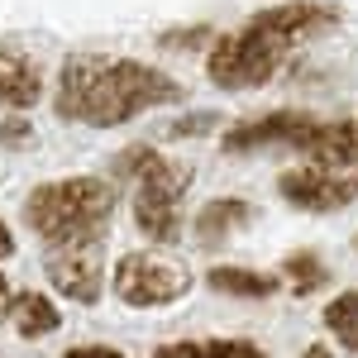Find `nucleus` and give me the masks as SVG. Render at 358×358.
Listing matches in <instances>:
<instances>
[{"mask_svg": "<svg viewBox=\"0 0 358 358\" xmlns=\"http://www.w3.org/2000/svg\"><path fill=\"white\" fill-rule=\"evenodd\" d=\"M187 91L163 67L138 62V57H106V53H72L57 72L53 86V115L67 124L115 129L138 115L177 106Z\"/></svg>", "mask_w": 358, "mask_h": 358, "instance_id": "nucleus-1", "label": "nucleus"}, {"mask_svg": "<svg viewBox=\"0 0 358 358\" xmlns=\"http://www.w3.org/2000/svg\"><path fill=\"white\" fill-rule=\"evenodd\" d=\"M339 24V10L320 0H282L258 10L234 34H215L206 53V77L220 91H258L282 72V62L310 43L315 34H330Z\"/></svg>", "mask_w": 358, "mask_h": 358, "instance_id": "nucleus-2", "label": "nucleus"}, {"mask_svg": "<svg viewBox=\"0 0 358 358\" xmlns=\"http://www.w3.org/2000/svg\"><path fill=\"white\" fill-rule=\"evenodd\" d=\"M115 215V182L106 177H57L38 182L24 196V224L43 239V248L106 239Z\"/></svg>", "mask_w": 358, "mask_h": 358, "instance_id": "nucleus-3", "label": "nucleus"}, {"mask_svg": "<svg viewBox=\"0 0 358 358\" xmlns=\"http://www.w3.org/2000/svg\"><path fill=\"white\" fill-rule=\"evenodd\" d=\"M115 177L134 182V224L153 244H177L182 234V201L192 187V163H177L153 143H129L115 153Z\"/></svg>", "mask_w": 358, "mask_h": 358, "instance_id": "nucleus-4", "label": "nucleus"}, {"mask_svg": "<svg viewBox=\"0 0 358 358\" xmlns=\"http://www.w3.org/2000/svg\"><path fill=\"white\" fill-rule=\"evenodd\" d=\"M115 296L134 310H153V306H172L192 292V273L187 263L167 258V253H153V248H134L115 263Z\"/></svg>", "mask_w": 358, "mask_h": 358, "instance_id": "nucleus-5", "label": "nucleus"}, {"mask_svg": "<svg viewBox=\"0 0 358 358\" xmlns=\"http://www.w3.org/2000/svg\"><path fill=\"white\" fill-rule=\"evenodd\" d=\"M277 196L287 206L306 210V215H334V210H344V206L358 201V177L320 167V163H301L277 177Z\"/></svg>", "mask_w": 358, "mask_h": 358, "instance_id": "nucleus-6", "label": "nucleus"}, {"mask_svg": "<svg viewBox=\"0 0 358 358\" xmlns=\"http://www.w3.org/2000/svg\"><path fill=\"white\" fill-rule=\"evenodd\" d=\"M48 282L67 301L77 306H96L101 287H106V239H77V244H57L43 258Z\"/></svg>", "mask_w": 358, "mask_h": 358, "instance_id": "nucleus-7", "label": "nucleus"}, {"mask_svg": "<svg viewBox=\"0 0 358 358\" xmlns=\"http://www.w3.org/2000/svg\"><path fill=\"white\" fill-rule=\"evenodd\" d=\"M315 115L306 110H273L263 115V120H239V124H229L220 134V148L229 158H239V153H258V148H296L301 153L310 134H315Z\"/></svg>", "mask_w": 358, "mask_h": 358, "instance_id": "nucleus-8", "label": "nucleus"}, {"mask_svg": "<svg viewBox=\"0 0 358 358\" xmlns=\"http://www.w3.org/2000/svg\"><path fill=\"white\" fill-rule=\"evenodd\" d=\"M43 101V67L24 53L0 43V106L5 110H34Z\"/></svg>", "mask_w": 358, "mask_h": 358, "instance_id": "nucleus-9", "label": "nucleus"}, {"mask_svg": "<svg viewBox=\"0 0 358 358\" xmlns=\"http://www.w3.org/2000/svg\"><path fill=\"white\" fill-rule=\"evenodd\" d=\"M244 224H253V206H248L244 196H215V201H206V206L196 210L192 234H196L201 248H220V244H229Z\"/></svg>", "mask_w": 358, "mask_h": 358, "instance_id": "nucleus-10", "label": "nucleus"}, {"mask_svg": "<svg viewBox=\"0 0 358 358\" xmlns=\"http://www.w3.org/2000/svg\"><path fill=\"white\" fill-rule=\"evenodd\" d=\"M301 153L320 167H334V172L354 167V120H320Z\"/></svg>", "mask_w": 358, "mask_h": 358, "instance_id": "nucleus-11", "label": "nucleus"}, {"mask_svg": "<svg viewBox=\"0 0 358 358\" xmlns=\"http://www.w3.org/2000/svg\"><path fill=\"white\" fill-rule=\"evenodd\" d=\"M206 282H210V292L239 296V301H263V296H277V287H282V277L258 273V268H234V263H215Z\"/></svg>", "mask_w": 358, "mask_h": 358, "instance_id": "nucleus-12", "label": "nucleus"}, {"mask_svg": "<svg viewBox=\"0 0 358 358\" xmlns=\"http://www.w3.org/2000/svg\"><path fill=\"white\" fill-rule=\"evenodd\" d=\"M10 320H15L20 339H43V334H53L57 325H62L57 306L48 301L43 292H20V296H10Z\"/></svg>", "mask_w": 358, "mask_h": 358, "instance_id": "nucleus-13", "label": "nucleus"}, {"mask_svg": "<svg viewBox=\"0 0 358 358\" xmlns=\"http://www.w3.org/2000/svg\"><path fill=\"white\" fill-rule=\"evenodd\" d=\"M325 330L334 334V344L339 349H349V354H358V287H349V292H339L330 306H325Z\"/></svg>", "mask_w": 358, "mask_h": 358, "instance_id": "nucleus-14", "label": "nucleus"}, {"mask_svg": "<svg viewBox=\"0 0 358 358\" xmlns=\"http://www.w3.org/2000/svg\"><path fill=\"white\" fill-rule=\"evenodd\" d=\"M325 263H320V253L315 248H296V253H287L282 258V282L296 292V296H310V292H320L325 287Z\"/></svg>", "mask_w": 358, "mask_h": 358, "instance_id": "nucleus-15", "label": "nucleus"}, {"mask_svg": "<svg viewBox=\"0 0 358 358\" xmlns=\"http://www.w3.org/2000/svg\"><path fill=\"white\" fill-rule=\"evenodd\" d=\"M158 43L163 48H210L215 43V29L210 24H187V29H167V34H158Z\"/></svg>", "mask_w": 358, "mask_h": 358, "instance_id": "nucleus-16", "label": "nucleus"}, {"mask_svg": "<svg viewBox=\"0 0 358 358\" xmlns=\"http://www.w3.org/2000/svg\"><path fill=\"white\" fill-rule=\"evenodd\" d=\"M201 358H268L253 339H206Z\"/></svg>", "mask_w": 358, "mask_h": 358, "instance_id": "nucleus-17", "label": "nucleus"}, {"mask_svg": "<svg viewBox=\"0 0 358 358\" xmlns=\"http://www.w3.org/2000/svg\"><path fill=\"white\" fill-rule=\"evenodd\" d=\"M0 143H5V148H29V143H34V124L24 120V110L0 120Z\"/></svg>", "mask_w": 358, "mask_h": 358, "instance_id": "nucleus-18", "label": "nucleus"}, {"mask_svg": "<svg viewBox=\"0 0 358 358\" xmlns=\"http://www.w3.org/2000/svg\"><path fill=\"white\" fill-rule=\"evenodd\" d=\"M220 124V115H187V120H172L167 124V138H196V134H210Z\"/></svg>", "mask_w": 358, "mask_h": 358, "instance_id": "nucleus-19", "label": "nucleus"}, {"mask_svg": "<svg viewBox=\"0 0 358 358\" xmlns=\"http://www.w3.org/2000/svg\"><path fill=\"white\" fill-rule=\"evenodd\" d=\"M153 358H201V344L196 339H177V344H163Z\"/></svg>", "mask_w": 358, "mask_h": 358, "instance_id": "nucleus-20", "label": "nucleus"}, {"mask_svg": "<svg viewBox=\"0 0 358 358\" xmlns=\"http://www.w3.org/2000/svg\"><path fill=\"white\" fill-rule=\"evenodd\" d=\"M62 358H124V354L110 349V344H77V349H67Z\"/></svg>", "mask_w": 358, "mask_h": 358, "instance_id": "nucleus-21", "label": "nucleus"}, {"mask_svg": "<svg viewBox=\"0 0 358 358\" xmlns=\"http://www.w3.org/2000/svg\"><path fill=\"white\" fill-rule=\"evenodd\" d=\"M15 253V234H10V224L0 220V258H10Z\"/></svg>", "mask_w": 358, "mask_h": 358, "instance_id": "nucleus-22", "label": "nucleus"}, {"mask_svg": "<svg viewBox=\"0 0 358 358\" xmlns=\"http://www.w3.org/2000/svg\"><path fill=\"white\" fill-rule=\"evenodd\" d=\"M0 315H10V282H5V273H0Z\"/></svg>", "mask_w": 358, "mask_h": 358, "instance_id": "nucleus-23", "label": "nucleus"}, {"mask_svg": "<svg viewBox=\"0 0 358 358\" xmlns=\"http://www.w3.org/2000/svg\"><path fill=\"white\" fill-rule=\"evenodd\" d=\"M301 358H334V354H330V344H310Z\"/></svg>", "mask_w": 358, "mask_h": 358, "instance_id": "nucleus-24", "label": "nucleus"}, {"mask_svg": "<svg viewBox=\"0 0 358 358\" xmlns=\"http://www.w3.org/2000/svg\"><path fill=\"white\" fill-rule=\"evenodd\" d=\"M354 167H358V120H354Z\"/></svg>", "mask_w": 358, "mask_h": 358, "instance_id": "nucleus-25", "label": "nucleus"}, {"mask_svg": "<svg viewBox=\"0 0 358 358\" xmlns=\"http://www.w3.org/2000/svg\"><path fill=\"white\" fill-rule=\"evenodd\" d=\"M354 253H358V234H354Z\"/></svg>", "mask_w": 358, "mask_h": 358, "instance_id": "nucleus-26", "label": "nucleus"}]
</instances>
